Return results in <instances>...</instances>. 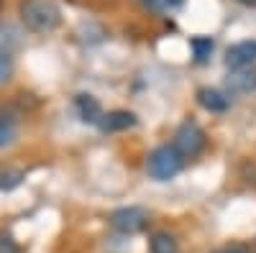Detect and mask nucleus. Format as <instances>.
<instances>
[{
    "label": "nucleus",
    "instance_id": "16",
    "mask_svg": "<svg viewBox=\"0 0 256 253\" xmlns=\"http://www.w3.org/2000/svg\"><path fill=\"white\" fill-rule=\"evenodd\" d=\"M0 253H20V248H18V243L13 241V236L0 233Z\"/></svg>",
    "mask_w": 256,
    "mask_h": 253
},
{
    "label": "nucleus",
    "instance_id": "12",
    "mask_svg": "<svg viewBox=\"0 0 256 253\" xmlns=\"http://www.w3.org/2000/svg\"><path fill=\"white\" fill-rule=\"evenodd\" d=\"M24 179H26V172H24V169L0 166V192H10V189H16Z\"/></svg>",
    "mask_w": 256,
    "mask_h": 253
},
{
    "label": "nucleus",
    "instance_id": "17",
    "mask_svg": "<svg viewBox=\"0 0 256 253\" xmlns=\"http://www.w3.org/2000/svg\"><path fill=\"white\" fill-rule=\"evenodd\" d=\"M212 253H254V251L248 246H244V243H230V246H223V248L212 251Z\"/></svg>",
    "mask_w": 256,
    "mask_h": 253
},
{
    "label": "nucleus",
    "instance_id": "15",
    "mask_svg": "<svg viewBox=\"0 0 256 253\" xmlns=\"http://www.w3.org/2000/svg\"><path fill=\"white\" fill-rule=\"evenodd\" d=\"M10 74H13V59H10V54L0 51V84H6L10 79Z\"/></svg>",
    "mask_w": 256,
    "mask_h": 253
},
{
    "label": "nucleus",
    "instance_id": "7",
    "mask_svg": "<svg viewBox=\"0 0 256 253\" xmlns=\"http://www.w3.org/2000/svg\"><path fill=\"white\" fill-rule=\"evenodd\" d=\"M138 120L134 113H128V110H110V113H105L102 120L98 123L100 125V131L105 133H118V131H128V128H134Z\"/></svg>",
    "mask_w": 256,
    "mask_h": 253
},
{
    "label": "nucleus",
    "instance_id": "13",
    "mask_svg": "<svg viewBox=\"0 0 256 253\" xmlns=\"http://www.w3.org/2000/svg\"><path fill=\"white\" fill-rule=\"evenodd\" d=\"M18 136V125L13 118H0V149H6L10 146Z\"/></svg>",
    "mask_w": 256,
    "mask_h": 253
},
{
    "label": "nucleus",
    "instance_id": "5",
    "mask_svg": "<svg viewBox=\"0 0 256 253\" xmlns=\"http://www.w3.org/2000/svg\"><path fill=\"white\" fill-rule=\"evenodd\" d=\"M226 87L228 92L236 95H246L256 90V64L251 67H238V69H228L226 74Z\"/></svg>",
    "mask_w": 256,
    "mask_h": 253
},
{
    "label": "nucleus",
    "instance_id": "18",
    "mask_svg": "<svg viewBox=\"0 0 256 253\" xmlns=\"http://www.w3.org/2000/svg\"><path fill=\"white\" fill-rule=\"evenodd\" d=\"M238 3H244V5H256V0H238Z\"/></svg>",
    "mask_w": 256,
    "mask_h": 253
},
{
    "label": "nucleus",
    "instance_id": "9",
    "mask_svg": "<svg viewBox=\"0 0 256 253\" xmlns=\"http://www.w3.org/2000/svg\"><path fill=\"white\" fill-rule=\"evenodd\" d=\"M198 102L202 105L208 113H226V110H228V105H230L228 97H226L223 92L212 90V87H202V90L198 92Z\"/></svg>",
    "mask_w": 256,
    "mask_h": 253
},
{
    "label": "nucleus",
    "instance_id": "14",
    "mask_svg": "<svg viewBox=\"0 0 256 253\" xmlns=\"http://www.w3.org/2000/svg\"><path fill=\"white\" fill-rule=\"evenodd\" d=\"M141 5L154 10V13H166V10H174L182 5V0H141Z\"/></svg>",
    "mask_w": 256,
    "mask_h": 253
},
{
    "label": "nucleus",
    "instance_id": "1",
    "mask_svg": "<svg viewBox=\"0 0 256 253\" xmlns=\"http://www.w3.org/2000/svg\"><path fill=\"white\" fill-rule=\"evenodd\" d=\"M20 20L28 31L52 33L62 23V10L52 0H24L20 3Z\"/></svg>",
    "mask_w": 256,
    "mask_h": 253
},
{
    "label": "nucleus",
    "instance_id": "2",
    "mask_svg": "<svg viewBox=\"0 0 256 253\" xmlns=\"http://www.w3.org/2000/svg\"><path fill=\"white\" fill-rule=\"evenodd\" d=\"M182 166H184V156L172 143H164V146H156V149L148 154L146 172L154 182H169L182 172Z\"/></svg>",
    "mask_w": 256,
    "mask_h": 253
},
{
    "label": "nucleus",
    "instance_id": "10",
    "mask_svg": "<svg viewBox=\"0 0 256 253\" xmlns=\"http://www.w3.org/2000/svg\"><path fill=\"white\" fill-rule=\"evenodd\" d=\"M148 253H180V243L172 233L159 230L148 238Z\"/></svg>",
    "mask_w": 256,
    "mask_h": 253
},
{
    "label": "nucleus",
    "instance_id": "11",
    "mask_svg": "<svg viewBox=\"0 0 256 253\" xmlns=\"http://www.w3.org/2000/svg\"><path fill=\"white\" fill-rule=\"evenodd\" d=\"M190 49H192V56H195L198 64H202V61L210 59L212 49H216V41L210 36H195V38H190Z\"/></svg>",
    "mask_w": 256,
    "mask_h": 253
},
{
    "label": "nucleus",
    "instance_id": "3",
    "mask_svg": "<svg viewBox=\"0 0 256 253\" xmlns=\"http://www.w3.org/2000/svg\"><path fill=\"white\" fill-rule=\"evenodd\" d=\"M172 146L184 156V159H195L205 151V146H208V136L205 131L200 128V123L198 120H192L187 118L184 123H180V128L174 131V141Z\"/></svg>",
    "mask_w": 256,
    "mask_h": 253
},
{
    "label": "nucleus",
    "instance_id": "8",
    "mask_svg": "<svg viewBox=\"0 0 256 253\" xmlns=\"http://www.w3.org/2000/svg\"><path fill=\"white\" fill-rule=\"evenodd\" d=\"M74 105H77V113H80V118L84 120V123H100L102 120V108H100V102H98V97H92V95H77L74 97Z\"/></svg>",
    "mask_w": 256,
    "mask_h": 253
},
{
    "label": "nucleus",
    "instance_id": "6",
    "mask_svg": "<svg viewBox=\"0 0 256 253\" xmlns=\"http://www.w3.org/2000/svg\"><path fill=\"white\" fill-rule=\"evenodd\" d=\"M251 64H256V41H251V38L238 41V44H233L226 51V67L228 69L251 67Z\"/></svg>",
    "mask_w": 256,
    "mask_h": 253
},
{
    "label": "nucleus",
    "instance_id": "4",
    "mask_svg": "<svg viewBox=\"0 0 256 253\" xmlns=\"http://www.w3.org/2000/svg\"><path fill=\"white\" fill-rule=\"evenodd\" d=\"M152 223V213L146 207H138V205H128V207H118L110 213V225L113 230L123 236H136L141 230L148 228Z\"/></svg>",
    "mask_w": 256,
    "mask_h": 253
}]
</instances>
